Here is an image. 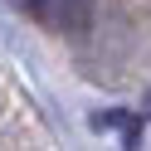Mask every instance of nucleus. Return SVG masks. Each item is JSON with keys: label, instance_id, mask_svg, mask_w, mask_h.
<instances>
[{"label": "nucleus", "instance_id": "nucleus-1", "mask_svg": "<svg viewBox=\"0 0 151 151\" xmlns=\"http://www.w3.org/2000/svg\"><path fill=\"white\" fill-rule=\"evenodd\" d=\"M49 20L59 24L63 34H88V24H93V0H54V5H49Z\"/></svg>", "mask_w": 151, "mask_h": 151}, {"label": "nucleus", "instance_id": "nucleus-2", "mask_svg": "<svg viewBox=\"0 0 151 151\" xmlns=\"http://www.w3.org/2000/svg\"><path fill=\"white\" fill-rule=\"evenodd\" d=\"M15 5H20L24 15H44V20H49V5H54V0H15Z\"/></svg>", "mask_w": 151, "mask_h": 151}]
</instances>
